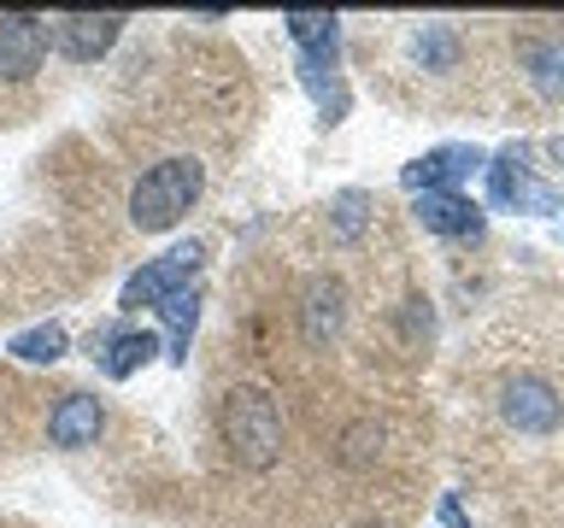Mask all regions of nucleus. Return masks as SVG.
<instances>
[{
    "mask_svg": "<svg viewBox=\"0 0 564 528\" xmlns=\"http://www.w3.org/2000/svg\"><path fill=\"white\" fill-rule=\"evenodd\" d=\"M218 422H224V447L241 470H264L282 458V411L264 387H229Z\"/></svg>",
    "mask_w": 564,
    "mask_h": 528,
    "instance_id": "obj_1",
    "label": "nucleus"
},
{
    "mask_svg": "<svg viewBox=\"0 0 564 528\" xmlns=\"http://www.w3.org/2000/svg\"><path fill=\"white\" fill-rule=\"evenodd\" d=\"M200 183H206L200 158H159V165L130 188V223L148 229V235L171 229L194 200H200Z\"/></svg>",
    "mask_w": 564,
    "mask_h": 528,
    "instance_id": "obj_2",
    "label": "nucleus"
},
{
    "mask_svg": "<svg viewBox=\"0 0 564 528\" xmlns=\"http://www.w3.org/2000/svg\"><path fill=\"white\" fill-rule=\"evenodd\" d=\"M194 271H200V246H171V253L165 258H153L148 264V271H135L130 282H123V299H118V306L123 311H141V306H165V299L171 294H183L188 288V276Z\"/></svg>",
    "mask_w": 564,
    "mask_h": 528,
    "instance_id": "obj_3",
    "label": "nucleus"
},
{
    "mask_svg": "<svg viewBox=\"0 0 564 528\" xmlns=\"http://www.w3.org/2000/svg\"><path fill=\"white\" fill-rule=\"evenodd\" d=\"M47 59V24L30 12H0V82H24Z\"/></svg>",
    "mask_w": 564,
    "mask_h": 528,
    "instance_id": "obj_4",
    "label": "nucleus"
},
{
    "mask_svg": "<svg viewBox=\"0 0 564 528\" xmlns=\"http://www.w3.org/2000/svg\"><path fill=\"white\" fill-rule=\"evenodd\" d=\"M500 411H506L511 429H523V435H553L558 417H564V405H558V394L541 376H511L500 387Z\"/></svg>",
    "mask_w": 564,
    "mask_h": 528,
    "instance_id": "obj_5",
    "label": "nucleus"
},
{
    "mask_svg": "<svg viewBox=\"0 0 564 528\" xmlns=\"http://www.w3.org/2000/svg\"><path fill=\"white\" fill-rule=\"evenodd\" d=\"M476 165H488L482 147H435V153H423L412 158V165L400 170V183L412 188V194H435V188H453V183H465V176Z\"/></svg>",
    "mask_w": 564,
    "mask_h": 528,
    "instance_id": "obj_6",
    "label": "nucleus"
},
{
    "mask_svg": "<svg viewBox=\"0 0 564 528\" xmlns=\"http://www.w3.org/2000/svg\"><path fill=\"white\" fill-rule=\"evenodd\" d=\"M412 218L430 229V235H482V211H476L458 188H435L412 200Z\"/></svg>",
    "mask_w": 564,
    "mask_h": 528,
    "instance_id": "obj_7",
    "label": "nucleus"
},
{
    "mask_svg": "<svg viewBox=\"0 0 564 528\" xmlns=\"http://www.w3.org/2000/svg\"><path fill=\"white\" fill-rule=\"evenodd\" d=\"M106 429V411L95 394H65L47 411V440L53 447H95V435Z\"/></svg>",
    "mask_w": 564,
    "mask_h": 528,
    "instance_id": "obj_8",
    "label": "nucleus"
},
{
    "mask_svg": "<svg viewBox=\"0 0 564 528\" xmlns=\"http://www.w3.org/2000/svg\"><path fill=\"white\" fill-rule=\"evenodd\" d=\"M118 30H123L118 12H70V18H59V47L70 59H100L118 42Z\"/></svg>",
    "mask_w": 564,
    "mask_h": 528,
    "instance_id": "obj_9",
    "label": "nucleus"
},
{
    "mask_svg": "<svg viewBox=\"0 0 564 528\" xmlns=\"http://www.w3.org/2000/svg\"><path fill=\"white\" fill-rule=\"evenodd\" d=\"M488 176H494V206H541V211L553 206V194L529 183V170H523V158H518V147L494 158V165H488Z\"/></svg>",
    "mask_w": 564,
    "mask_h": 528,
    "instance_id": "obj_10",
    "label": "nucleus"
},
{
    "mask_svg": "<svg viewBox=\"0 0 564 528\" xmlns=\"http://www.w3.org/2000/svg\"><path fill=\"white\" fill-rule=\"evenodd\" d=\"M153 352H159V341H153L148 329H123V334H112V341H106V359H100V370H106L112 382H123V376H135V370L148 364Z\"/></svg>",
    "mask_w": 564,
    "mask_h": 528,
    "instance_id": "obj_11",
    "label": "nucleus"
},
{
    "mask_svg": "<svg viewBox=\"0 0 564 528\" xmlns=\"http://www.w3.org/2000/svg\"><path fill=\"white\" fill-rule=\"evenodd\" d=\"M523 59H529V82L546 100H564V42H529Z\"/></svg>",
    "mask_w": 564,
    "mask_h": 528,
    "instance_id": "obj_12",
    "label": "nucleus"
},
{
    "mask_svg": "<svg viewBox=\"0 0 564 528\" xmlns=\"http://www.w3.org/2000/svg\"><path fill=\"white\" fill-rule=\"evenodd\" d=\"M159 311H165V329H171V359L183 364L188 359V334H194V323H200V294L183 288V294H171Z\"/></svg>",
    "mask_w": 564,
    "mask_h": 528,
    "instance_id": "obj_13",
    "label": "nucleus"
},
{
    "mask_svg": "<svg viewBox=\"0 0 564 528\" xmlns=\"http://www.w3.org/2000/svg\"><path fill=\"white\" fill-rule=\"evenodd\" d=\"M335 323H341V288H335V282H317L306 294V334L324 341V334H335Z\"/></svg>",
    "mask_w": 564,
    "mask_h": 528,
    "instance_id": "obj_14",
    "label": "nucleus"
},
{
    "mask_svg": "<svg viewBox=\"0 0 564 528\" xmlns=\"http://www.w3.org/2000/svg\"><path fill=\"white\" fill-rule=\"evenodd\" d=\"M18 359H30V364H53V359H65V329L59 323H42V329H24L12 341Z\"/></svg>",
    "mask_w": 564,
    "mask_h": 528,
    "instance_id": "obj_15",
    "label": "nucleus"
},
{
    "mask_svg": "<svg viewBox=\"0 0 564 528\" xmlns=\"http://www.w3.org/2000/svg\"><path fill=\"white\" fill-rule=\"evenodd\" d=\"M282 24H289V35L300 47H312V53L335 42V12H289Z\"/></svg>",
    "mask_w": 564,
    "mask_h": 528,
    "instance_id": "obj_16",
    "label": "nucleus"
},
{
    "mask_svg": "<svg viewBox=\"0 0 564 528\" xmlns=\"http://www.w3.org/2000/svg\"><path fill=\"white\" fill-rule=\"evenodd\" d=\"M335 223H341V235H359V223H365V194H341V200H335Z\"/></svg>",
    "mask_w": 564,
    "mask_h": 528,
    "instance_id": "obj_17",
    "label": "nucleus"
}]
</instances>
